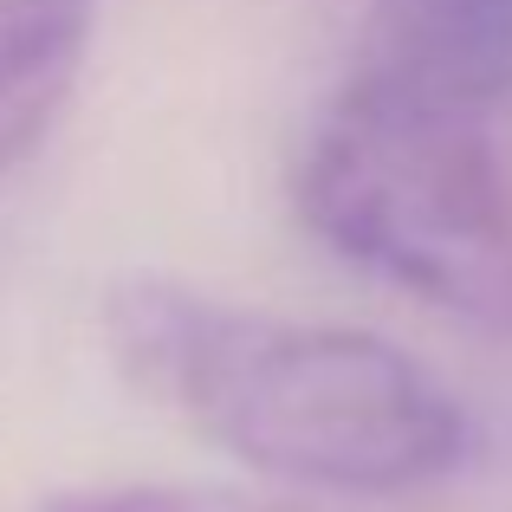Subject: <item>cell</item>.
<instances>
[{
	"label": "cell",
	"instance_id": "obj_4",
	"mask_svg": "<svg viewBox=\"0 0 512 512\" xmlns=\"http://www.w3.org/2000/svg\"><path fill=\"white\" fill-rule=\"evenodd\" d=\"M91 33V0H0V182L52 137L85 85Z\"/></svg>",
	"mask_w": 512,
	"mask_h": 512
},
{
	"label": "cell",
	"instance_id": "obj_2",
	"mask_svg": "<svg viewBox=\"0 0 512 512\" xmlns=\"http://www.w3.org/2000/svg\"><path fill=\"white\" fill-rule=\"evenodd\" d=\"M292 208L350 273L512 344V150L500 117L344 72L292 156Z\"/></svg>",
	"mask_w": 512,
	"mask_h": 512
},
{
	"label": "cell",
	"instance_id": "obj_3",
	"mask_svg": "<svg viewBox=\"0 0 512 512\" xmlns=\"http://www.w3.org/2000/svg\"><path fill=\"white\" fill-rule=\"evenodd\" d=\"M350 72L500 117L512 104V0H370Z\"/></svg>",
	"mask_w": 512,
	"mask_h": 512
},
{
	"label": "cell",
	"instance_id": "obj_5",
	"mask_svg": "<svg viewBox=\"0 0 512 512\" xmlns=\"http://www.w3.org/2000/svg\"><path fill=\"white\" fill-rule=\"evenodd\" d=\"M33 512H312L299 500L247 487H182V480H117V487H65Z\"/></svg>",
	"mask_w": 512,
	"mask_h": 512
},
{
	"label": "cell",
	"instance_id": "obj_1",
	"mask_svg": "<svg viewBox=\"0 0 512 512\" xmlns=\"http://www.w3.org/2000/svg\"><path fill=\"white\" fill-rule=\"evenodd\" d=\"M98 344L143 402L266 480L338 500H402L474 461V415L409 350L130 273Z\"/></svg>",
	"mask_w": 512,
	"mask_h": 512
}]
</instances>
